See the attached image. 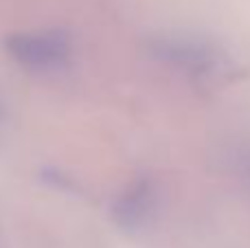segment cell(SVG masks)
Instances as JSON below:
<instances>
[{
	"label": "cell",
	"instance_id": "6da1fadb",
	"mask_svg": "<svg viewBox=\"0 0 250 248\" xmlns=\"http://www.w3.org/2000/svg\"><path fill=\"white\" fill-rule=\"evenodd\" d=\"M156 60L185 73L198 86H224L237 75L235 62L213 42L185 33H160L149 40Z\"/></svg>",
	"mask_w": 250,
	"mask_h": 248
},
{
	"label": "cell",
	"instance_id": "7a4b0ae2",
	"mask_svg": "<svg viewBox=\"0 0 250 248\" xmlns=\"http://www.w3.org/2000/svg\"><path fill=\"white\" fill-rule=\"evenodd\" d=\"M7 53L29 70H57L73 55V38L62 29H38L9 33L4 40Z\"/></svg>",
	"mask_w": 250,
	"mask_h": 248
},
{
	"label": "cell",
	"instance_id": "3957f363",
	"mask_svg": "<svg viewBox=\"0 0 250 248\" xmlns=\"http://www.w3.org/2000/svg\"><path fill=\"white\" fill-rule=\"evenodd\" d=\"M156 207V185L149 178L134 180L114 200V222L123 228H138L151 215Z\"/></svg>",
	"mask_w": 250,
	"mask_h": 248
},
{
	"label": "cell",
	"instance_id": "277c9868",
	"mask_svg": "<svg viewBox=\"0 0 250 248\" xmlns=\"http://www.w3.org/2000/svg\"><path fill=\"white\" fill-rule=\"evenodd\" d=\"M2 117H4V105H2V101H0V121H2Z\"/></svg>",
	"mask_w": 250,
	"mask_h": 248
}]
</instances>
